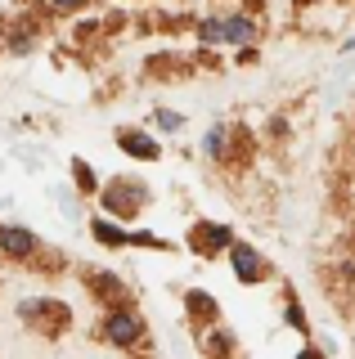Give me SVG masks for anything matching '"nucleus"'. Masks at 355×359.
<instances>
[{
	"label": "nucleus",
	"instance_id": "nucleus-2",
	"mask_svg": "<svg viewBox=\"0 0 355 359\" xmlns=\"http://www.w3.org/2000/svg\"><path fill=\"white\" fill-rule=\"evenodd\" d=\"M144 202H149V189L135 184V180H121V175L99 189V207H104V216H113V220H130Z\"/></svg>",
	"mask_w": 355,
	"mask_h": 359
},
{
	"label": "nucleus",
	"instance_id": "nucleus-3",
	"mask_svg": "<svg viewBox=\"0 0 355 359\" xmlns=\"http://www.w3.org/2000/svg\"><path fill=\"white\" fill-rule=\"evenodd\" d=\"M229 269H234V278H239V283L243 287H257V283H270V278H274V265L270 261H265V252H257V247H252V243H229Z\"/></svg>",
	"mask_w": 355,
	"mask_h": 359
},
{
	"label": "nucleus",
	"instance_id": "nucleus-21",
	"mask_svg": "<svg viewBox=\"0 0 355 359\" xmlns=\"http://www.w3.org/2000/svg\"><path fill=\"white\" fill-rule=\"evenodd\" d=\"M297 5H302V9H306V5H319V0H297Z\"/></svg>",
	"mask_w": 355,
	"mask_h": 359
},
{
	"label": "nucleus",
	"instance_id": "nucleus-5",
	"mask_svg": "<svg viewBox=\"0 0 355 359\" xmlns=\"http://www.w3.org/2000/svg\"><path fill=\"white\" fill-rule=\"evenodd\" d=\"M18 319L41 332H59V328H68V306L54 297H27V301H18Z\"/></svg>",
	"mask_w": 355,
	"mask_h": 359
},
{
	"label": "nucleus",
	"instance_id": "nucleus-14",
	"mask_svg": "<svg viewBox=\"0 0 355 359\" xmlns=\"http://www.w3.org/2000/svg\"><path fill=\"white\" fill-rule=\"evenodd\" d=\"M72 180H76L81 194H99V175H95V166L86 162V157H72Z\"/></svg>",
	"mask_w": 355,
	"mask_h": 359
},
{
	"label": "nucleus",
	"instance_id": "nucleus-12",
	"mask_svg": "<svg viewBox=\"0 0 355 359\" xmlns=\"http://www.w3.org/2000/svg\"><path fill=\"white\" fill-rule=\"evenodd\" d=\"M203 328H207L203 332V351L212 359H229V355H234V337L220 328V323H203Z\"/></svg>",
	"mask_w": 355,
	"mask_h": 359
},
{
	"label": "nucleus",
	"instance_id": "nucleus-19",
	"mask_svg": "<svg viewBox=\"0 0 355 359\" xmlns=\"http://www.w3.org/2000/svg\"><path fill=\"white\" fill-rule=\"evenodd\" d=\"M54 14H81V9H91V0H46Z\"/></svg>",
	"mask_w": 355,
	"mask_h": 359
},
{
	"label": "nucleus",
	"instance_id": "nucleus-16",
	"mask_svg": "<svg viewBox=\"0 0 355 359\" xmlns=\"http://www.w3.org/2000/svg\"><path fill=\"white\" fill-rule=\"evenodd\" d=\"M194 36L203 45H220V18H198L194 22Z\"/></svg>",
	"mask_w": 355,
	"mask_h": 359
},
{
	"label": "nucleus",
	"instance_id": "nucleus-18",
	"mask_svg": "<svg viewBox=\"0 0 355 359\" xmlns=\"http://www.w3.org/2000/svg\"><path fill=\"white\" fill-rule=\"evenodd\" d=\"M153 121H158L162 130H171V135L185 126V117H180V112H171V108H158V112H153Z\"/></svg>",
	"mask_w": 355,
	"mask_h": 359
},
{
	"label": "nucleus",
	"instance_id": "nucleus-11",
	"mask_svg": "<svg viewBox=\"0 0 355 359\" xmlns=\"http://www.w3.org/2000/svg\"><path fill=\"white\" fill-rule=\"evenodd\" d=\"M185 310H189V319H194V323H220V306H216V297H207L203 287H189V292H185Z\"/></svg>",
	"mask_w": 355,
	"mask_h": 359
},
{
	"label": "nucleus",
	"instance_id": "nucleus-15",
	"mask_svg": "<svg viewBox=\"0 0 355 359\" xmlns=\"http://www.w3.org/2000/svg\"><path fill=\"white\" fill-rule=\"evenodd\" d=\"M283 323H288V328H297V332H310L306 310H302V301H297V297H288V306H283Z\"/></svg>",
	"mask_w": 355,
	"mask_h": 359
},
{
	"label": "nucleus",
	"instance_id": "nucleus-10",
	"mask_svg": "<svg viewBox=\"0 0 355 359\" xmlns=\"http://www.w3.org/2000/svg\"><path fill=\"white\" fill-rule=\"evenodd\" d=\"M91 233H95V243L113 247V252L130 247V229H121V224H117L113 216H91Z\"/></svg>",
	"mask_w": 355,
	"mask_h": 359
},
{
	"label": "nucleus",
	"instance_id": "nucleus-9",
	"mask_svg": "<svg viewBox=\"0 0 355 359\" xmlns=\"http://www.w3.org/2000/svg\"><path fill=\"white\" fill-rule=\"evenodd\" d=\"M117 149L126 157H140V162H158L162 157V144L153 140L149 130H135V126H121L117 130Z\"/></svg>",
	"mask_w": 355,
	"mask_h": 359
},
{
	"label": "nucleus",
	"instance_id": "nucleus-8",
	"mask_svg": "<svg viewBox=\"0 0 355 359\" xmlns=\"http://www.w3.org/2000/svg\"><path fill=\"white\" fill-rule=\"evenodd\" d=\"M261 41V22L248 18V14H225L220 18V45H239V50H248V45Z\"/></svg>",
	"mask_w": 355,
	"mask_h": 359
},
{
	"label": "nucleus",
	"instance_id": "nucleus-6",
	"mask_svg": "<svg viewBox=\"0 0 355 359\" xmlns=\"http://www.w3.org/2000/svg\"><path fill=\"white\" fill-rule=\"evenodd\" d=\"M229 243H234L229 224H207V220H198L194 229H189V247H194L198 256H220V252H229Z\"/></svg>",
	"mask_w": 355,
	"mask_h": 359
},
{
	"label": "nucleus",
	"instance_id": "nucleus-1",
	"mask_svg": "<svg viewBox=\"0 0 355 359\" xmlns=\"http://www.w3.org/2000/svg\"><path fill=\"white\" fill-rule=\"evenodd\" d=\"M99 337H104L113 351H135V346H144V319L140 310L130 306H104V319H99Z\"/></svg>",
	"mask_w": 355,
	"mask_h": 359
},
{
	"label": "nucleus",
	"instance_id": "nucleus-20",
	"mask_svg": "<svg viewBox=\"0 0 355 359\" xmlns=\"http://www.w3.org/2000/svg\"><path fill=\"white\" fill-rule=\"evenodd\" d=\"M297 359H324V355H319V351H315V346H306V351H302V355H297Z\"/></svg>",
	"mask_w": 355,
	"mask_h": 359
},
{
	"label": "nucleus",
	"instance_id": "nucleus-7",
	"mask_svg": "<svg viewBox=\"0 0 355 359\" xmlns=\"http://www.w3.org/2000/svg\"><path fill=\"white\" fill-rule=\"evenodd\" d=\"M86 287H91V297L104 301V306H126L130 301V287L121 283L117 274H108V269H86Z\"/></svg>",
	"mask_w": 355,
	"mask_h": 359
},
{
	"label": "nucleus",
	"instance_id": "nucleus-17",
	"mask_svg": "<svg viewBox=\"0 0 355 359\" xmlns=\"http://www.w3.org/2000/svg\"><path fill=\"white\" fill-rule=\"evenodd\" d=\"M130 247H153V252H171V243L158 238V233H149V229H130Z\"/></svg>",
	"mask_w": 355,
	"mask_h": 359
},
{
	"label": "nucleus",
	"instance_id": "nucleus-4",
	"mask_svg": "<svg viewBox=\"0 0 355 359\" xmlns=\"http://www.w3.org/2000/svg\"><path fill=\"white\" fill-rule=\"evenodd\" d=\"M0 256L14 265H41L46 261V243L23 224H0Z\"/></svg>",
	"mask_w": 355,
	"mask_h": 359
},
{
	"label": "nucleus",
	"instance_id": "nucleus-13",
	"mask_svg": "<svg viewBox=\"0 0 355 359\" xmlns=\"http://www.w3.org/2000/svg\"><path fill=\"white\" fill-rule=\"evenodd\" d=\"M203 153L212 157V162H225V157H229V126H212V130H207Z\"/></svg>",
	"mask_w": 355,
	"mask_h": 359
}]
</instances>
